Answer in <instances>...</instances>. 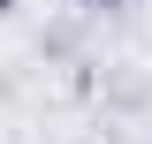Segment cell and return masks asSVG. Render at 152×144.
<instances>
[{"label":"cell","mask_w":152,"mask_h":144,"mask_svg":"<svg viewBox=\"0 0 152 144\" xmlns=\"http://www.w3.org/2000/svg\"><path fill=\"white\" fill-rule=\"evenodd\" d=\"M69 8H91V15H122L129 0H69Z\"/></svg>","instance_id":"1"},{"label":"cell","mask_w":152,"mask_h":144,"mask_svg":"<svg viewBox=\"0 0 152 144\" xmlns=\"http://www.w3.org/2000/svg\"><path fill=\"white\" fill-rule=\"evenodd\" d=\"M8 8H15V0H0V15H8Z\"/></svg>","instance_id":"2"}]
</instances>
